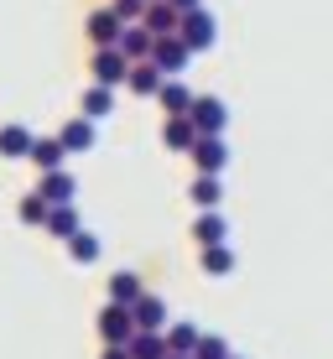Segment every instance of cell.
Masks as SVG:
<instances>
[{
	"label": "cell",
	"mask_w": 333,
	"mask_h": 359,
	"mask_svg": "<svg viewBox=\"0 0 333 359\" xmlns=\"http://www.w3.org/2000/svg\"><path fill=\"white\" fill-rule=\"evenodd\" d=\"M47 198V203H73L79 198V177H73L68 167H57V172H42V188H36Z\"/></svg>",
	"instance_id": "cell-9"
},
{
	"label": "cell",
	"mask_w": 333,
	"mask_h": 359,
	"mask_svg": "<svg viewBox=\"0 0 333 359\" xmlns=\"http://www.w3.org/2000/svg\"><path fill=\"white\" fill-rule=\"evenodd\" d=\"M188 115H193V126H198L203 135H224V126H229V109H224V99H214V94H198Z\"/></svg>",
	"instance_id": "cell-4"
},
{
	"label": "cell",
	"mask_w": 333,
	"mask_h": 359,
	"mask_svg": "<svg viewBox=\"0 0 333 359\" xmlns=\"http://www.w3.org/2000/svg\"><path fill=\"white\" fill-rule=\"evenodd\" d=\"M68 255H73V261H79V266H89V261H100V234H89V229H79V234H73V240H68Z\"/></svg>",
	"instance_id": "cell-26"
},
{
	"label": "cell",
	"mask_w": 333,
	"mask_h": 359,
	"mask_svg": "<svg viewBox=\"0 0 333 359\" xmlns=\"http://www.w3.org/2000/svg\"><path fill=\"white\" fill-rule=\"evenodd\" d=\"M83 115H89V120L115 115V89H104V83H89V89H83Z\"/></svg>",
	"instance_id": "cell-21"
},
{
	"label": "cell",
	"mask_w": 333,
	"mask_h": 359,
	"mask_svg": "<svg viewBox=\"0 0 333 359\" xmlns=\"http://www.w3.org/2000/svg\"><path fill=\"white\" fill-rule=\"evenodd\" d=\"M141 297H146V287H141V276H135V271H115V276H109V302L135 307Z\"/></svg>",
	"instance_id": "cell-19"
},
{
	"label": "cell",
	"mask_w": 333,
	"mask_h": 359,
	"mask_svg": "<svg viewBox=\"0 0 333 359\" xmlns=\"http://www.w3.org/2000/svg\"><path fill=\"white\" fill-rule=\"evenodd\" d=\"M193 240H198L203 250H208V245H224V240H229V224H224V214H219V208H203V214L193 219Z\"/></svg>",
	"instance_id": "cell-14"
},
{
	"label": "cell",
	"mask_w": 333,
	"mask_h": 359,
	"mask_svg": "<svg viewBox=\"0 0 333 359\" xmlns=\"http://www.w3.org/2000/svg\"><path fill=\"white\" fill-rule=\"evenodd\" d=\"M156 99H162V109H167V115H188V109H193V99H198V94H193L188 83L167 79V83H162V94H156Z\"/></svg>",
	"instance_id": "cell-20"
},
{
	"label": "cell",
	"mask_w": 333,
	"mask_h": 359,
	"mask_svg": "<svg viewBox=\"0 0 333 359\" xmlns=\"http://www.w3.org/2000/svg\"><path fill=\"white\" fill-rule=\"evenodd\" d=\"M193 167L198 172H224L229 167V146H224V135H198V146H193Z\"/></svg>",
	"instance_id": "cell-7"
},
{
	"label": "cell",
	"mask_w": 333,
	"mask_h": 359,
	"mask_svg": "<svg viewBox=\"0 0 333 359\" xmlns=\"http://www.w3.org/2000/svg\"><path fill=\"white\" fill-rule=\"evenodd\" d=\"M109 11H115L125 27H135V21H146V0H109Z\"/></svg>",
	"instance_id": "cell-29"
},
{
	"label": "cell",
	"mask_w": 333,
	"mask_h": 359,
	"mask_svg": "<svg viewBox=\"0 0 333 359\" xmlns=\"http://www.w3.org/2000/svg\"><path fill=\"white\" fill-rule=\"evenodd\" d=\"M229 359H240V354H229Z\"/></svg>",
	"instance_id": "cell-33"
},
{
	"label": "cell",
	"mask_w": 333,
	"mask_h": 359,
	"mask_svg": "<svg viewBox=\"0 0 333 359\" xmlns=\"http://www.w3.org/2000/svg\"><path fill=\"white\" fill-rule=\"evenodd\" d=\"M146 27L156 36H177L182 32V11L172 6V0H151V6H146Z\"/></svg>",
	"instance_id": "cell-13"
},
{
	"label": "cell",
	"mask_w": 333,
	"mask_h": 359,
	"mask_svg": "<svg viewBox=\"0 0 333 359\" xmlns=\"http://www.w3.org/2000/svg\"><path fill=\"white\" fill-rule=\"evenodd\" d=\"M47 214H53V203H47L42 193H27V198L16 203V219H21V224H47Z\"/></svg>",
	"instance_id": "cell-25"
},
{
	"label": "cell",
	"mask_w": 333,
	"mask_h": 359,
	"mask_svg": "<svg viewBox=\"0 0 333 359\" xmlns=\"http://www.w3.org/2000/svg\"><path fill=\"white\" fill-rule=\"evenodd\" d=\"M193 203L198 208H219V198H224V188H219V172H198V177H193Z\"/></svg>",
	"instance_id": "cell-23"
},
{
	"label": "cell",
	"mask_w": 333,
	"mask_h": 359,
	"mask_svg": "<svg viewBox=\"0 0 333 359\" xmlns=\"http://www.w3.org/2000/svg\"><path fill=\"white\" fill-rule=\"evenodd\" d=\"M177 36L193 47V53H208V47L219 42V21L198 6V11H188V16H182V32H177Z\"/></svg>",
	"instance_id": "cell-3"
},
{
	"label": "cell",
	"mask_w": 333,
	"mask_h": 359,
	"mask_svg": "<svg viewBox=\"0 0 333 359\" xmlns=\"http://www.w3.org/2000/svg\"><path fill=\"white\" fill-rule=\"evenodd\" d=\"M42 229L53 234V240H73V234L83 229V224H79V208H73V203H53V214H47Z\"/></svg>",
	"instance_id": "cell-17"
},
{
	"label": "cell",
	"mask_w": 333,
	"mask_h": 359,
	"mask_svg": "<svg viewBox=\"0 0 333 359\" xmlns=\"http://www.w3.org/2000/svg\"><path fill=\"white\" fill-rule=\"evenodd\" d=\"M167 359H193V354H167Z\"/></svg>",
	"instance_id": "cell-32"
},
{
	"label": "cell",
	"mask_w": 333,
	"mask_h": 359,
	"mask_svg": "<svg viewBox=\"0 0 333 359\" xmlns=\"http://www.w3.org/2000/svg\"><path fill=\"white\" fill-rule=\"evenodd\" d=\"M198 339H203V333L193 323H167V349L172 354H193V349H198Z\"/></svg>",
	"instance_id": "cell-24"
},
{
	"label": "cell",
	"mask_w": 333,
	"mask_h": 359,
	"mask_svg": "<svg viewBox=\"0 0 333 359\" xmlns=\"http://www.w3.org/2000/svg\"><path fill=\"white\" fill-rule=\"evenodd\" d=\"M68 146H63V135H36V146H32V167H42V172H57L68 162Z\"/></svg>",
	"instance_id": "cell-10"
},
{
	"label": "cell",
	"mask_w": 333,
	"mask_h": 359,
	"mask_svg": "<svg viewBox=\"0 0 333 359\" xmlns=\"http://www.w3.org/2000/svg\"><path fill=\"white\" fill-rule=\"evenodd\" d=\"M83 32H89L94 47H120V36H125V21H120L115 11L104 6V11H94V16L83 21Z\"/></svg>",
	"instance_id": "cell-6"
},
{
	"label": "cell",
	"mask_w": 333,
	"mask_h": 359,
	"mask_svg": "<svg viewBox=\"0 0 333 359\" xmlns=\"http://www.w3.org/2000/svg\"><path fill=\"white\" fill-rule=\"evenodd\" d=\"M32 146H36V135L27 126H0V156H11V162H32Z\"/></svg>",
	"instance_id": "cell-11"
},
{
	"label": "cell",
	"mask_w": 333,
	"mask_h": 359,
	"mask_svg": "<svg viewBox=\"0 0 333 359\" xmlns=\"http://www.w3.org/2000/svg\"><path fill=\"white\" fill-rule=\"evenodd\" d=\"M130 313H135V328H151V333H167V302H162V297H151V292H146L141 302L130 307Z\"/></svg>",
	"instance_id": "cell-16"
},
{
	"label": "cell",
	"mask_w": 333,
	"mask_h": 359,
	"mask_svg": "<svg viewBox=\"0 0 333 359\" xmlns=\"http://www.w3.org/2000/svg\"><path fill=\"white\" fill-rule=\"evenodd\" d=\"M94 83H104V89H120V83H130V57L120 53V47H94Z\"/></svg>",
	"instance_id": "cell-1"
},
{
	"label": "cell",
	"mask_w": 333,
	"mask_h": 359,
	"mask_svg": "<svg viewBox=\"0 0 333 359\" xmlns=\"http://www.w3.org/2000/svg\"><path fill=\"white\" fill-rule=\"evenodd\" d=\"M104 359H135L130 344H104Z\"/></svg>",
	"instance_id": "cell-30"
},
{
	"label": "cell",
	"mask_w": 333,
	"mask_h": 359,
	"mask_svg": "<svg viewBox=\"0 0 333 359\" xmlns=\"http://www.w3.org/2000/svg\"><path fill=\"white\" fill-rule=\"evenodd\" d=\"M198 126H193V115H167V126H162V141H167V151H182L188 156L193 146H198Z\"/></svg>",
	"instance_id": "cell-8"
},
{
	"label": "cell",
	"mask_w": 333,
	"mask_h": 359,
	"mask_svg": "<svg viewBox=\"0 0 333 359\" xmlns=\"http://www.w3.org/2000/svg\"><path fill=\"white\" fill-rule=\"evenodd\" d=\"M151 47H156V32L146 27V21L125 27V36H120V53H125L130 63H146V57H151Z\"/></svg>",
	"instance_id": "cell-12"
},
{
	"label": "cell",
	"mask_w": 333,
	"mask_h": 359,
	"mask_svg": "<svg viewBox=\"0 0 333 359\" xmlns=\"http://www.w3.org/2000/svg\"><path fill=\"white\" fill-rule=\"evenodd\" d=\"M162 83H167V73L146 57V63H130V94H141V99H156L162 94Z\"/></svg>",
	"instance_id": "cell-15"
},
{
	"label": "cell",
	"mask_w": 333,
	"mask_h": 359,
	"mask_svg": "<svg viewBox=\"0 0 333 359\" xmlns=\"http://www.w3.org/2000/svg\"><path fill=\"white\" fill-rule=\"evenodd\" d=\"M146 6H151V0H146Z\"/></svg>",
	"instance_id": "cell-34"
},
{
	"label": "cell",
	"mask_w": 333,
	"mask_h": 359,
	"mask_svg": "<svg viewBox=\"0 0 333 359\" xmlns=\"http://www.w3.org/2000/svg\"><path fill=\"white\" fill-rule=\"evenodd\" d=\"M57 135H63V146H68V151H73V156H79V151H89V146H94V141H100V135H94V120H89V115H79V120H68V126H63V130H57Z\"/></svg>",
	"instance_id": "cell-18"
},
{
	"label": "cell",
	"mask_w": 333,
	"mask_h": 359,
	"mask_svg": "<svg viewBox=\"0 0 333 359\" xmlns=\"http://www.w3.org/2000/svg\"><path fill=\"white\" fill-rule=\"evenodd\" d=\"M151 63L162 68V73H182L193 63V47L182 42V36H156V47H151Z\"/></svg>",
	"instance_id": "cell-5"
},
{
	"label": "cell",
	"mask_w": 333,
	"mask_h": 359,
	"mask_svg": "<svg viewBox=\"0 0 333 359\" xmlns=\"http://www.w3.org/2000/svg\"><path fill=\"white\" fill-rule=\"evenodd\" d=\"M193 359H229V344L219 339V333H203L198 349H193Z\"/></svg>",
	"instance_id": "cell-28"
},
{
	"label": "cell",
	"mask_w": 333,
	"mask_h": 359,
	"mask_svg": "<svg viewBox=\"0 0 333 359\" xmlns=\"http://www.w3.org/2000/svg\"><path fill=\"white\" fill-rule=\"evenodd\" d=\"M130 354H135V359H167V354H172V349H167V333L141 328V333L130 339Z\"/></svg>",
	"instance_id": "cell-22"
},
{
	"label": "cell",
	"mask_w": 333,
	"mask_h": 359,
	"mask_svg": "<svg viewBox=\"0 0 333 359\" xmlns=\"http://www.w3.org/2000/svg\"><path fill=\"white\" fill-rule=\"evenodd\" d=\"M135 333H141V328H135V313H130V307H125V302H104V313H100V339H104V344H130Z\"/></svg>",
	"instance_id": "cell-2"
},
{
	"label": "cell",
	"mask_w": 333,
	"mask_h": 359,
	"mask_svg": "<svg viewBox=\"0 0 333 359\" xmlns=\"http://www.w3.org/2000/svg\"><path fill=\"white\" fill-rule=\"evenodd\" d=\"M172 6H177V11H182V16H188V11H198V6H203V0H172Z\"/></svg>",
	"instance_id": "cell-31"
},
{
	"label": "cell",
	"mask_w": 333,
	"mask_h": 359,
	"mask_svg": "<svg viewBox=\"0 0 333 359\" xmlns=\"http://www.w3.org/2000/svg\"><path fill=\"white\" fill-rule=\"evenodd\" d=\"M203 271H208V276H229V271H234V250H229V245H208V250H203Z\"/></svg>",
	"instance_id": "cell-27"
}]
</instances>
